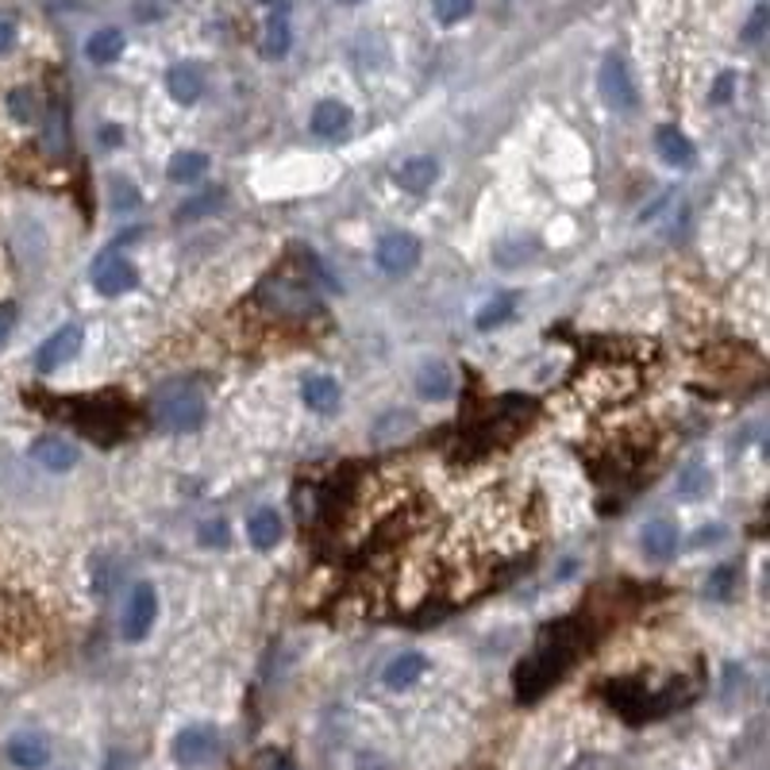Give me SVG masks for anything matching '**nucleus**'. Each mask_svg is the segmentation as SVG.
Instances as JSON below:
<instances>
[{"mask_svg": "<svg viewBox=\"0 0 770 770\" xmlns=\"http://www.w3.org/2000/svg\"><path fill=\"white\" fill-rule=\"evenodd\" d=\"M709 485H712V478H709V470L705 466H686L682 475H678V493L682 497H690V501H697V497H705L709 493Z\"/></svg>", "mask_w": 770, "mask_h": 770, "instance_id": "nucleus-25", "label": "nucleus"}, {"mask_svg": "<svg viewBox=\"0 0 770 770\" xmlns=\"http://www.w3.org/2000/svg\"><path fill=\"white\" fill-rule=\"evenodd\" d=\"M119 54H124V31L119 27H101L85 42V59L97 62V66H112Z\"/></svg>", "mask_w": 770, "mask_h": 770, "instance_id": "nucleus-19", "label": "nucleus"}, {"mask_svg": "<svg viewBox=\"0 0 770 770\" xmlns=\"http://www.w3.org/2000/svg\"><path fill=\"white\" fill-rule=\"evenodd\" d=\"M416 393L424 401H447L455 393V378L443 363H424L420 374H416Z\"/></svg>", "mask_w": 770, "mask_h": 770, "instance_id": "nucleus-15", "label": "nucleus"}, {"mask_svg": "<svg viewBox=\"0 0 770 770\" xmlns=\"http://www.w3.org/2000/svg\"><path fill=\"white\" fill-rule=\"evenodd\" d=\"M154 620H159V593H154L151 582H139L124 602V624H119V635H124L127 644H143L147 635H151Z\"/></svg>", "mask_w": 770, "mask_h": 770, "instance_id": "nucleus-3", "label": "nucleus"}, {"mask_svg": "<svg viewBox=\"0 0 770 770\" xmlns=\"http://www.w3.org/2000/svg\"><path fill=\"white\" fill-rule=\"evenodd\" d=\"M89 278H93L97 293H104V296H119V293H127V289L139 286L136 266L127 263L124 254H116V251L97 254V263L89 266Z\"/></svg>", "mask_w": 770, "mask_h": 770, "instance_id": "nucleus-6", "label": "nucleus"}, {"mask_svg": "<svg viewBox=\"0 0 770 770\" xmlns=\"http://www.w3.org/2000/svg\"><path fill=\"white\" fill-rule=\"evenodd\" d=\"M762 27H767V9H759L744 27V42H759L762 39Z\"/></svg>", "mask_w": 770, "mask_h": 770, "instance_id": "nucleus-33", "label": "nucleus"}, {"mask_svg": "<svg viewBox=\"0 0 770 770\" xmlns=\"http://www.w3.org/2000/svg\"><path fill=\"white\" fill-rule=\"evenodd\" d=\"M597 89H602L605 104L617 112H635L640 97H635V85H632V74H628L624 59L620 54H609L602 62V74H597Z\"/></svg>", "mask_w": 770, "mask_h": 770, "instance_id": "nucleus-5", "label": "nucleus"}, {"mask_svg": "<svg viewBox=\"0 0 770 770\" xmlns=\"http://www.w3.org/2000/svg\"><path fill=\"white\" fill-rule=\"evenodd\" d=\"M732 89H736V77H732V74H720L717 85H712V97H709V101H712V104H729V101H732Z\"/></svg>", "mask_w": 770, "mask_h": 770, "instance_id": "nucleus-31", "label": "nucleus"}, {"mask_svg": "<svg viewBox=\"0 0 770 770\" xmlns=\"http://www.w3.org/2000/svg\"><path fill=\"white\" fill-rule=\"evenodd\" d=\"M339 4H358V0H339Z\"/></svg>", "mask_w": 770, "mask_h": 770, "instance_id": "nucleus-38", "label": "nucleus"}, {"mask_svg": "<svg viewBox=\"0 0 770 770\" xmlns=\"http://www.w3.org/2000/svg\"><path fill=\"white\" fill-rule=\"evenodd\" d=\"M393 181H397L405 193H413V197H424L428 189L440 181V162L436 159H428V154H416V159H408V162H401V169L393 174Z\"/></svg>", "mask_w": 770, "mask_h": 770, "instance_id": "nucleus-10", "label": "nucleus"}, {"mask_svg": "<svg viewBox=\"0 0 770 770\" xmlns=\"http://www.w3.org/2000/svg\"><path fill=\"white\" fill-rule=\"evenodd\" d=\"M16 301H4V305H0V343H4V339L12 336V328H16Z\"/></svg>", "mask_w": 770, "mask_h": 770, "instance_id": "nucleus-32", "label": "nucleus"}, {"mask_svg": "<svg viewBox=\"0 0 770 770\" xmlns=\"http://www.w3.org/2000/svg\"><path fill=\"white\" fill-rule=\"evenodd\" d=\"M575 647H578V640H575L570 628L551 632L547 640H543V644L535 647L525 662H520V670H517V697L520 702H535L543 690L555 686V682L563 678V670L570 667V659H575Z\"/></svg>", "mask_w": 770, "mask_h": 770, "instance_id": "nucleus-1", "label": "nucleus"}, {"mask_svg": "<svg viewBox=\"0 0 770 770\" xmlns=\"http://www.w3.org/2000/svg\"><path fill=\"white\" fill-rule=\"evenodd\" d=\"M432 12L440 24H463L470 12H475V0H432Z\"/></svg>", "mask_w": 770, "mask_h": 770, "instance_id": "nucleus-26", "label": "nucleus"}, {"mask_svg": "<svg viewBox=\"0 0 770 770\" xmlns=\"http://www.w3.org/2000/svg\"><path fill=\"white\" fill-rule=\"evenodd\" d=\"M224 204V193L220 189H209V193H201V197H193L189 204H181L178 209V220H193V216H201V212H212V209H220Z\"/></svg>", "mask_w": 770, "mask_h": 770, "instance_id": "nucleus-27", "label": "nucleus"}, {"mask_svg": "<svg viewBox=\"0 0 770 770\" xmlns=\"http://www.w3.org/2000/svg\"><path fill=\"white\" fill-rule=\"evenodd\" d=\"M301 401H305L313 413L328 416L339 408V386L328 374H313V378H305V386H301Z\"/></svg>", "mask_w": 770, "mask_h": 770, "instance_id": "nucleus-17", "label": "nucleus"}, {"mask_svg": "<svg viewBox=\"0 0 770 770\" xmlns=\"http://www.w3.org/2000/svg\"><path fill=\"white\" fill-rule=\"evenodd\" d=\"M31 458L42 466V470H54V475H62V470H74L77 466V447L70 440H62V436H42V440L31 443Z\"/></svg>", "mask_w": 770, "mask_h": 770, "instance_id": "nucleus-11", "label": "nucleus"}, {"mask_svg": "<svg viewBox=\"0 0 770 770\" xmlns=\"http://www.w3.org/2000/svg\"><path fill=\"white\" fill-rule=\"evenodd\" d=\"M204 169H209V154L181 151V154H174V159H169L166 178L174 181V186H193L197 178H204Z\"/></svg>", "mask_w": 770, "mask_h": 770, "instance_id": "nucleus-22", "label": "nucleus"}, {"mask_svg": "<svg viewBox=\"0 0 770 770\" xmlns=\"http://www.w3.org/2000/svg\"><path fill=\"white\" fill-rule=\"evenodd\" d=\"M216 747H220V736H216L212 724H189V729H181L174 736V759L181 767H201V762H209L216 755Z\"/></svg>", "mask_w": 770, "mask_h": 770, "instance_id": "nucleus-9", "label": "nucleus"}, {"mask_svg": "<svg viewBox=\"0 0 770 770\" xmlns=\"http://www.w3.org/2000/svg\"><path fill=\"white\" fill-rule=\"evenodd\" d=\"M9 759L24 770H39L51 759V744H47L39 732H20V736L9 740Z\"/></svg>", "mask_w": 770, "mask_h": 770, "instance_id": "nucleus-13", "label": "nucleus"}, {"mask_svg": "<svg viewBox=\"0 0 770 770\" xmlns=\"http://www.w3.org/2000/svg\"><path fill=\"white\" fill-rule=\"evenodd\" d=\"M197 540H201V547H228V525H224V520H209V525H201V535H197Z\"/></svg>", "mask_w": 770, "mask_h": 770, "instance_id": "nucleus-28", "label": "nucleus"}, {"mask_svg": "<svg viewBox=\"0 0 770 770\" xmlns=\"http://www.w3.org/2000/svg\"><path fill=\"white\" fill-rule=\"evenodd\" d=\"M424 670H428V659H424L420 652H405V655H397V659L386 667V686L390 690H408V686H416L424 678Z\"/></svg>", "mask_w": 770, "mask_h": 770, "instance_id": "nucleus-18", "label": "nucleus"}, {"mask_svg": "<svg viewBox=\"0 0 770 770\" xmlns=\"http://www.w3.org/2000/svg\"><path fill=\"white\" fill-rule=\"evenodd\" d=\"M732 582H736V567H717L712 570V578H709V593L712 597H729Z\"/></svg>", "mask_w": 770, "mask_h": 770, "instance_id": "nucleus-30", "label": "nucleus"}, {"mask_svg": "<svg viewBox=\"0 0 770 770\" xmlns=\"http://www.w3.org/2000/svg\"><path fill=\"white\" fill-rule=\"evenodd\" d=\"M258 296H263L266 305H274V313H281V316L320 313V301H316L313 289L301 286V281H266Z\"/></svg>", "mask_w": 770, "mask_h": 770, "instance_id": "nucleus-7", "label": "nucleus"}, {"mask_svg": "<svg viewBox=\"0 0 770 770\" xmlns=\"http://www.w3.org/2000/svg\"><path fill=\"white\" fill-rule=\"evenodd\" d=\"M705 535H697V543H717L720 540V528H702Z\"/></svg>", "mask_w": 770, "mask_h": 770, "instance_id": "nucleus-36", "label": "nucleus"}, {"mask_svg": "<svg viewBox=\"0 0 770 770\" xmlns=\"http://www.w3.org/2000/svg\"><path fill=\"white\" fill-rule=\"evenodd\" d=\"M151 416L162 432H174V436L197 432L204 424V397L193 386H186V381H169V386H162V390L154 393Z\"/></svg>", "mask_w": 770, "mask_h": 770, "instance_id": "nucleus-2", "label": "nucleus"}, {"mask_svg": "<svg viewBox=\"0 0 770 770\" xmlns=\"http://www.w3.org/2000/svg\"><path fill=\"white\" fill-rule=\"evenodd\" d=\"M247 535H251V543H254L258 551L278 547V540H281V517H278V508H254L251 520H247Z\"/></svg>", "mask_w": 770, "mask_h": 770, "instance_id": "nucleus-20", "label": "nucleus"}, {"mask_svg": "<svg viewBox=\"0 0 770 770\" xmlns=\"http://www.w3.org/2000/svg\"><path fill=\"white\" fill-rule=\"evenodd\" d=\"M289 42H293V31H289V20H286V9L266 24V39H263V54L266 59H281L289 51Z\"/></svg>", "mask_w": 770, "mask_h": 770, "instance_id": "nucleus-23", "label": "nucleus"}, {"mask_svg": "<svg viewBox=\"0 0 770 770\" xmlns=\"http://www.w3.org/2000/svg\"><path fill=\"white\" fill-rule=\"evenodd\" d=\"M374 263H378L386 274H393V278H401V274H408L416 263H420V239L408 236V231H390V236H381L378 247H374Z\"/></svg>", "mask_w": 770, "mask_h": 770, "instance_id": "nucleus-4", "label": "nucleus"}, {"mask_svg": "<svg viewBox=\"0 0 770 770\" xmlns=\"http://www.w3.org/2000/svg\"><path fill=\"white\" fill-rule=\"evenodd\" d=\"M166 89L178 104H197L204 93V70L197 62H178L166 70Z\"/></svg>", "mask_w": 770, "mask_h": 770, "instance_id": "nucleus-12", "label": "nucleus"}, {"mask_svg": "<svg viewBox=\"0 0 770 770\" xmlns=\"http://www.w3.org/2000/svg\"><path fill=\"white\" fill-rule=\"evenodd\" d=\"M9 112L20 119V124H31L35 119V97L27 93V89H16V93L9 97Z\"/></svg>", "mask_w": 770, "mask_h": 770, "instance_id": "nucleus-29", "label": "nucleus"}, {"mask_svg": "<svg viewBox=\"0 0 770 770\" xmlns=\"http://www.w3.org/2000/svg\"><path fill=\"white\" fill-rule=\"evenodd\" d=\"M508 316H513V296L508 293H497L493 301H485L482 308H478V328L482 331H490V328H497V324H505Z\"/></svg>", "mask_w": 770, "mask_h": 770, "instance_id": "nucleus-24", "label": "nucleus"}, {"mask_svg": "<svg viewBox=\"0 0 770 770\" xmlns=\"http://www.w3.org/2000/svg\"><path fill=\"white\" fill-rule=\"evenodd\" d=\"M12 42H16V27H12L9 20H0V54L12 51Z\"/></svg>", "mask_w": 770, "mask_h": 770, "instance_id": "nucleus-34", "label": "nucleus"}, {"mask_svg": "<svg viewBox=\"0 0 770 770\" xmlns=\"http://www.w3.org/2000/svg\"><path fill=\"white\" fill-rule=\"evenodd\" d=\"M640 543H644V551L652 559H670L678 551V528L670 520H652V525H644Z\"/></svg>", "mask_w": 770, "mask_h": 770, "instance_id": "nucleus-21", "label": "nucleus"}, {"mask_svg": "<svg viewBox=\"0 0 770 770\" xmlns=\"http://www.w3.org/2000/svg\"><path fill=\"white\" fill-rule=\"evenodd\" d=\"M266 9H286V0H263Z\"/></svg>", "mask_w": 770, "mask_h": 770, "instance_id": "nucleus-37", "label": "nucleus"}, {"mask_svg": "<svg viewBox=\"0 0 770 770\" xmlns=\"http://www.w3.org/2000/svg\"><path fill=\"white\" fill-rule=\"evenodd\" d=\"M81 343H85V331L77 328V324H62V328L54 331V336L39 348V355H35V370H39V374L62 370V366H66L70 358L81 351Z\"/></svg>", "mask_w": 770, "mask_h": 770, "instance_id": "nucleus-8", "label": "nucleus"}, {"mask_svg": "<svg viewBox=\"0 0 770 770\" xmlns=\"http://www.w3.org/2000/svg\"><path fill=\"white\" fill-rule=\"evenodd\" d=\"M351 127V109L343 101H320L313 109V131L320 139H336Z\"/></svg>", "mask_w": 770, "mask_h": 770, "instance_id": "nucleus-16", "label": "nucleus"}, {"mask_svg": "<svg viewBox=\"0 0 770 770\" xmlns=\"http://www.w3.org/2000/svg\"><path fill=\"white\" fill-rule=\"evenodd\" d=\"M655 151L662 154L667 166H678V169L694 166V143H690L678 127H659V131H655Z\"/></svg>", "mask_w": 770, "mask_h": 770, "instance_id": "nucleus-14", "label": "nucleus"}, {"mask_svg": "<svg viewBox=\"0 0 770 770\" xmlns=\"http://www.w3.org/2000/svg\"><path fill=\"white\" fill-rule=\"evenodd\" d=\"M119 139H124V136H119V127H112V124H109V127H104V131H101V143H104V147H116V143H119Z\"/></svg>", "mask_w": 770, "mask_h": 770, "instance_id": "nucleus-35", "label": "nucleus"}]
</instances>
